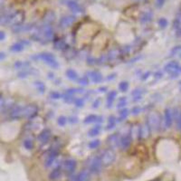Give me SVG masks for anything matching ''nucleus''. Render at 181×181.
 Here are the masks:
<instances>
[{"instance_id":"nucleus-38","label":"nucleus","mask_w":181,"mask_h":181,"mask_svg":"<svg viewBox=\"0 0 181 181\" xmlns=\"http://www.w3.org/2000/svg\"><path fill=\"white\" fill-rule=\"evenodd\" d=\"M50 96H51V98L54 99V100H59V99L61 98V94H60L58 91H52V92L50 93Z\"/></svg>"},{"instance_id":"nucleus-31","label":"nucleus","mask_w":181,"mask_h":181,"mask_svg":"<svg viewBox=\"0 0 181 181\" xmlns=\"http://www.w3.org/2000/svg\"><path fill=\"white\" fill-rule=\"evenodd\" d=\"M129 87H130V84H129V83L126 82V81L120 82V83H119V90H120V91H122V92L127 91V90H129Z\"/></svg>"},{"instance_id":"nucleus-28","label":"nucleus","mask_w":181,"mask_h":181,"mask_svg":"<svg viewBox=\"0 0 181 181\" xmlns=\"http://www.w3.org/2000/svg\"><path fill=\"white\" fill-rule=\"evenodd\" d=\"M30 66V64L29 63H25V62H22V61H17L15 63V67L17 69H26Z\"/></svg>"},{"instance_id":"nucleus-21","label":"nucleus","mask_w":181,"mask_h":181,"mask_svg":"<svg viewBox=\"0 0 181 181\" xmlns=\"http://www.w3.org/2000/svg\"><path fill=\"white\" fill-rule=\"evenodd\" d=\"M102 131V126L101 125H95L92 128H90L88 131V136L89 137H95V136L99 135L100 132Z\"/></svg>"},{"instance_id":"nucleus-46","label":"nucleus","mask_w":181,"mask_h":181,"mask_svg":"<svg viewBox=\"0 0 181 181\" xmlns=\"http://www.w3.org/2000/svg\"><path fill=\"white\" fill-rule=\"evenodd\" d=\"M4 5H5V0H0V10L3 8Z\"/></svg>"},{"instance_id":"nucleus-45","label":"nucleus","mask_w":181,"mask_h":181,"mask_svg":"<svg viewBox=\"0 0 181 181\" xmlns=\"http://www.w3.org/2000/svg\"><path fill=\"white\" fill-rule=\"evenodd\" d=\"M6 54L5 53H3V52H0V61L1 60H4L5 58H6Z\"/></svg>"},{"instance_id":"nucleus-17","label":"nucleus","mask_w":181,"mask_h":181,"mask_svg":"<svg viewBox=\"0 0 181 181\" xmlns=\"http://www.w3.org/2000/svg\"><path fill=\"white\" fill-rule=\"evenodd\" d=\"M99 121H102V116H97V115H94V114L88 115V116L83 120V122L86 123V124L94 123V122H99Z\"/></svg>"},{"instance_id":"nucleus-20","label":"nucleus","mask_w":181,"mask_h":181,"mask_svg":"<svg viewBox=\"0 0 181 181\" xmlns=\"http://www.w3.org/2000/svg\"><path fill=\"white\" fill-rule=\"evenodd\" d=\"M116 123H117V119L115 116L113 115H111L109 118H108V122H107V126H106V131H111L115 128L116 126Z\"/></svg>"},{"instance_id":"nucleus-2","label":"nucleus","mask_w":181,"mask_h":181,"mask_svg":"<svg viewBox=\"0 0 181 181\" xmlns=\"http://www.w3.org/2000/svg\"><path fill=\"white\" fill-rule=\"evenodd\" d=\"M38 58L44 61V63L50 67L57 69L59 67V63L57 62L55 56L51 53H41L38 54Z\"/></svg>"},{"instance_id":"nucleus-48","label":"nucleus","mask_w":181,"mask_h":181,"mask_svg":"<svg viewBox=\"0 0 181 181\" xmlns=\"http://www.w3.org/2000/svg\"><path fill=\"white\" fill-rule=\"evenodd\" d=\"M0 98H2V94L0 93Z\"/></svg>"},{"instance_id":"nucleus-13","label":"nucleus","mask_w":181,"mask_h":181,"mask_svg":"<svg viewBox=\"0 0 181 181\" xmlns=\"http://www.w3.org/2000/svg\"><path fill=\"white\" fill-rule=\"evenodd\" d=\"M62 171H63V169H62V167H56V168H54L51 172H50V174H49V179L52 181H55L57 180L60 177H61V175H62Z\"/></svg>"},{"instance_id":"nucleus-22","label":"nucleus","mask_w":181,"mask_h":181,"mask_svg":"<svg viewBox=\"0 0 181 181\" xmlns=\"http://www.w3.org/2000/svg\"><path fill=\"white\" fill-rule=\"evenodd\" d=\"M65 74H66V77L68 79H70L72 81H75V80L79 79L78 73L73 69H68L67 71L65 72Z\"/></svg>"},{"instance_id":"nucleus-35","label":"nucleus","mask_w":181,"mask_h":181,"mask_svg":"<svg viewBox=\"0 0 181 181\" xmlns=\"http://www.w3.org/2000/svg\"><path fill=\"white\" fill-rule=\"evenodd\" d=\"M89 80H90V79L88 78V76H83V77H81V78L78 79V83H79L81 85L86 86V85L89 84Z\"/></svg>"},{"instance_id":"nucleus-10","label":"nucleus","mask_w":181,"mask_h":181,"mask_svg":"<svg viewBox=\"0 0 181 181\" xmlns=\"http://www.w3.org/2000/svg\"><path fill=\"white\" fill-rule=\"evenodd\" d=\"M88 78L94 83H99L102 81L103 76L102 74L98 71H90L88 72Z\"/></svg>"},{"instance_id":"nucleus-33","label":"nucleus","mask_w":181,"mask_h":181,"mask_svg":"<svg viewBox=\"0 0 181 181\" xmlns=\"http://www.w3.org/2000/svg\"><path fill=\"white\" fill-rule=\"evenodd\" d=\"M24 147L26 150H31L34 148V143H33V141L31 139H24Z\"/></svg>"},{"instance_id":"nucleus-14","label":"nucleus","mask_w":181,"mask_h":181,"mask_svg":"<svg viewBox=\"0 0 181 181\" xmlns=\"http://www.w3.org/2000/svg\"><path fill=\"white\" fill-rule=\"evenodd\" d=\"M119 140H120V137L118 133H114L108 138V144L111 147V149H115L116 147L119 146Z\"/></svg>"},{"instance_id":"nucleus-37","label":"nucleus","mask_w":181,"mask_h":181,"mask_svg":"<svg viewBox=\"0 0 181 181\" xmlns=\"http://www.w3.org/2000/svg\"><path fill=\"white\" fill-rule=\"evenodd\" d=\"M66 122H67V119H66V117L65 116H60L59 118H58V120H57V123H58V125L59 126H65V124H66Z\"/></svg>"},{"instance_id":"nucleus-1","label":"nucleus","mask_w":181,"mask_h":181,"mask_svg":"<svg viewBox=\"0 0 181 181\" xmlns=\"http://www.w3.org/2000/svg\"><path fill=\"white\" fill-rule=\"evenodd\" d=\"M102 166L103 165L102 163V160L98 156H93L87 161L88 170L90 171V174H99L102 171Z\"/></svg>"},{"instance_id":"nucleus-5","label":"nucleus","mask_w":181,"mask_h":181,"mask_svg":"<svg viewBox=\"0 0 181 181\" xmlns=\"http://www.w3.org/2000/svg\"><path fill=\"white\" fill-rule=\"evenodd\" d=\"M76 166H77V163H76V161L74 159L68 158V159L64 161V163L62 165V169L66 175L71 176L74 172V170L76 168Z\"/></svg>"},{"instance_id":"nucleus-15","label":"nucleus","mask_w":181,"mask_h":181,"mask_svg":"<svg viewBox=\"0 0 181 181\" xmlns=\"http://www.w3.org/2000/svg\"><path fill=\"white\" fill-rule=\"evenodd\" d=\"M117 96V91L116 90H111L108 92L107 94V98H106V106L107 108H112L114 102V100Z\"/></svg>"},{"instance_id":"nucleus-40","label":"nucleus","mask_w":181,"mask_h":181,"mask_svg":"<svg viewBox=\"0 0 181 181\" xmlns=\"http://www.w3.org/2000/svg\"><path fill=\"white\" fill-rule=\"evenodd\" d=\"M166 122H167L168 125H169L170 122H171V117H170V114L168 111L166 112Z\"/></svg>"},{"instance_id":"nucleus-26","label":"nucleus","mask_w":181,"mask_h":181,"mask_svg":"<svg viewBox=\"0 0 181 181\" xmlns=\"http://www.w3.org/2000/svg\"><path fill=\"white\" fill-rule=\"evenodd\" d=\"M34 84H35V88L37 89V90L40 92V93H44L45 90V83H43V82H40V81H36V82H35L34 83Z\"/></svg>"},{"instance_id":"nucleus-12","label":"nucleus","mask_w":181,"mask_h":181,"mask_svg":"<svg viewBox=\"0 0 181 181\" xmlns=\"http://www.w3.org/2000/svg\"><path fill=\"white\" fill-rule=\"evenodd\" d=\"M50 137H51V131H50V130L45 129V130H43L40 132V134L37 137V139H38V141L41 144H45L50 139Z\"/></svg>"},{"instance_id":"nucleus-42","label":"nucleus","mask_w":181,"mask_h":181,"mask_svg":"<svg viewBox=\"0 0 181 181\" xmlns=\"http://www.w3.org/2000/svg\"><path fill=\"white\" fill-rule=\"evenodd\" d=\"M69 120L72 123H75V122H78V118L77 117H74V116H72V117L69 118Z\"/></svg>"},{"instance_id":"nucleus-30","label":"nucleus","mask_w":181,"mask_h":181,"mask_svg":"<svg viewBox=\"0 0 181 181\" xmlns=\"http://www.w3.org/2000/svg\"><path fill=\"white\" fill-rule=\"evenodd\" d=\"M54 17H55V16H54V14L53 12L47 13L46 16L45 17V24H51V23L54 22Z\"/></svg>"},{"instance_id":"nucleus-47","label":"nucleus","mask_w":181,"mask_h":181,"mask_svg":"<svg viewBox=\"0 0 181 181\" xmlns=\"http://www.w3.org/2000/svg\"><path fill=\"white\" fill-rule=\"evenodd\" d=\"M110 76H111V77H108V80H111V79H114V78H115V76H116V73H113V74H111V75H110Z\"/></svg>"},{"instance_id":"nucleus-3","label":"nucleus","mask_w":181,"mask_h":181,"mask_svg":"<svg viewBox=\"0 0 181 181\" xmlns=\"http://www.w3.org/2000/svg\"><path fill=\"white\" fill-rule=\"evenodd\" d=\"M101 160H102V163L103 166H110L112 165L113 162L115 161L116 159V153L115 151L113 150V149H109V150H105L102 154L101 156H99Z\"/></svg>"},{"instance_id":"nucleus-41","label":"nucleus","mask_w":181,"mask_h":181,"mask_svg":"<svg viewBox=\"0 0 181 181\" xmlns=\"http://www.w3.org/2000/svg\"><path fill=\"white\" fill-rule=\"evenodd\" d=\"M139 112H140V108H139V107H138V106H136V107H134V108L131 110V113H132V114H134V115L139 114Z\"/></svg>"},{"instance_id":"nucleus-8","label":"nucleus","mask_w":181,"mask_h":181,"mask_svg":"<svg viewBox=\"0 0 181 181\" xmlns=\"http://www.w3.org/2000/svg\"><path fill=\"white\" fill-rule=\"evenodd\" d=\"M131 140H132V138L131 137L130 134H124L121 137H120L119 146L121 148V150H126L130 148V146L131 144Z\"/></svg>"},{"instance_id":"nucleus-23","label":"nucleus","mask_w":181,"mask_h":181,"mask_svg":"<svg viewBox=\"0 0 181 181\" xmlns=\"http://www.w3.org/2000/svg\"><path fill=\"white\" fill-rule=\"evenodd\" d=\"M68 6H69V8H70L72 11H73V12H77V13L83 12L82 7H81L77 3H75V2H73V1L68 2Z\"/></svg>"},{"instance_id":"nucleus-34","label":"nucleus","mask_w":181,"mask_h":181,"mask_svg":"<svg viewBox=\"0 0 181 181\" xmlns=\"http://www.w3.org/2000/svg\"><path fill=\"white\" fill-rule=\"evenodd\" d=\"M100 144H101L100 139H93V140L90 141V143H89V145H88V146H89V149L93 150V149L98 148V147L100 146Z\"/></svg>"},{"instance_id":"nucleus-16","label":"nucleus","mask_w":181,"mask_h":181,"mask_svg":"<svg viewBox=\"0 0 181 181\" xmlns=\"http://www.w3.org/2000/svg\"><path fill=\"white\" fill-rule=\"evenodd\" d=\"M75 18L73 17H63L61 20H60V23H59V25L62 27V28H66V27H69L72 23L74 22Z\"/></svg>"},{"instance_id":"nucleus-19","label":"nucleus","mask_w":181,"mask_h":181,"mask_svg":"<svg viewBox=\"0 0 181 181\" xmlns=\"http://www.w3.org/2000/svg\"><path fill=\"white\" fill-rule=\"evenodd\" d=\"M120 56V51L119 49H113V50H111L107 55L108 57V60L113 62V61H115L117 60L119 57Z\"/></svg>"},{"instance_id":"nucleus-29","label":"nucleus","mask_w":181,"mask_h":181,"mask_svg":"<svg viewBox=\"0 0 181 181\" xmlns=\"http://www.w3.org/2000/svg\"><path fill=\"white\" fill-rule=\"evenodd\" d=\"M131 137L132 139H135L138 136L139 137V127L138 125H133L131 130Z\"/></svg>"},{"instance_id":"nucleus-32","label":"nucleus","mask_w":181,"mask_h":181,"mask_svg":"<svg viewBox=\"0 0 181 181\" xmlns=\"http://www.w3.org/2000/svg\"><path fill=\"white\" fill-rule=\"evenodd\" d=\"M127 99H126V97H121L120 100H119V102H118V104H117V107L120 109H122V108H124L126 105H127Z\"/></svg>"},{"instance_id":"nucleus-39","label":"nucleus","mask_w":181,"mask_h":181,"mask_svg":"<svg viewBox=\"0 0 181 181\" xmlns=\"http://www.w3.org/2000/svg\"><path fill=\"white\" fill-rule=\"evenodd\" d=\"M100 103H101V99H100V98L96 99V100L94 101L93 104H92V108H93V109H96V108H98V107L100 106Z\"/></svg>"},{"instance_id":"nucleus-9","label":"nucleus","mask_w":181,"mask_h":181,"mask_svg":"<svg viewBox=\"0 0 181 181\" xmlns=\"http://www.w3.org/2000/svg\"><path fill=\"white\" fill-rule=\"evenodd\" d=\"M57 156H58V150H51L49 151V153H48L47 157L45 158V168H49V167H51V166L54 164V160L56 159Z\"/></svg>"},{"instance_id":"nucleus-43","label":"nucleus","mask_w":181,"mask_h":181,"mask_svg":"<svg viewBox=\"0 0 181 181\" xmlns=\"http://www.w3.org/2000/svg\"><path fill=\"white\" fill-rule=\"evenodd\" d=\"M68 181H78V177H77V175H71V177L69 178Z\"/></svg>"},{"instance_id":"nucleus-4","label":"nucleus","mask_w":181,"mask_h":181,"mask_svg":"<svg viewBox=\"0 0 181 181\" xmlns=\"http://www.w3.org/2000/svg\"><path fill=\"white\" fill-rule=\"evenodd\" d=\"M24 21V13L23 11H17L10 15L7 24L15 27L21 25Z\"/></svg>"},{"instance_id":"nucleus-36","label":"nucleus","mask_w":181,"mask_h":181,"mask_svg":"<svg viewBox=\"0 0 181 181\" xmlns=\"http://www.w3.org/2000/svg\"><path fill=\"white\" fill-rule=\"evenodd\" d=\"M74 104L77 108H82L84 105V101L83 98H77L74 100Z\"/></svg>"},{"instance_id":"nucleus-24","label":"nucleus","mask_w":181,"mask_h":181,"mask_svg":"<svg viewBox=\"0 0 181 181\" xmlns=\"http://www.w3.org/2000/svg\"><path fill=\"white\" fill-rule=\"evenodd\" d=\"M24 49V46L20 42H18V43H16V44L12 45L11 46H10V48H9V50H10L11 52H14V53H19V52H22Z\"/></svg>"},{"instance_id":"nucleus-7","label":"nucleus","mask_w":181,"mask_h":181,"mask_svg":"<svg viewBox=\"0 0 181 181\" xmlns=\"http://www.w3.org/2000/svg\"><path fill=\"white\" fill-rule=\"evenodd\" d=\"M38 113V107L35 104H28L23 107V118H34Z\"/></svg>"},{"instance_id":"nucleus-44","label":"nucleus","mask_w":181,"mask_h":181,"mask_svg":"<svg viewBox=\"0 0 181 181\" xmlns=\"http://www.w3.org/2000/svg\"><path fill=\"white\" fill-rule=\"evenodd\" d=\"M6 38V34L3 31H0V41H3Z\"/></svg>"},{"instance_id":"nucleus-27","label":"nucleus","mask_w":181,"mask_h":181,"mask_svg":"<svg viewBox=\"0 0 181 181\" xmlns=\"http://www.w3.org/2000/svg\"><path fill=\"white\" fill-rule=\"evenodd\" d=\"M128 115H129V111L127 109H122L120 112V115H119V118L117 119V121H123L124 120H126Z\"/></svg>"},{"instance_id":"nucleus-6","label":"nucleus","mask_w":181,"mask_h":181,"mask_svg":"<svg viewBox=\"0 0 181 181\" xmlns=\"http://www.w3.org/2000/svg\"><path fill=\"white\" fill-rule=\"evenodd\" d=\"M39 32H40L41 39H45V41H50L53 39L54 30H53V27L51 26V24H44L42 26V28L39 30Z\"/></svg>"},{"instance_id":"nucleus-25","label":"nucleus","mask_w":181,"mask_h":181,"mask_svg":"<svg viewBox=\"0 0 181 181\" xmlns=\"http://www.w3.org/2000/svg\"><path fill=\"white\" fill-rule=\"evenodd\" d=\"M65 47H67V45L63 40H56L54 42V48L57 50H65Z\"/></svg>"},{"instance_id":"nucleus-18","label":"nucleus","mask_w":181,"mask_h":181,"mask_svg":"<svg viewBox=\"0 0 181 181\" xmlns=\"http://www.w3.org/2000/svg\"><path fill=\"white\" fill-rule=\"evenodd\" d=\"M78 181H90V173L88 169H83L79 172L77 175Z\"/></svg>"},{"instance_id":"nucleus-11","label":"nucleus","mask_w":181,"mask_h":181,"mask_svg":"<svg viewBox=\"0 0 181 181\" xmlns=\"http://www.w3.org/2000/svg\"><path fill=\"white\" fill-rule=\"evenodd\" d=\"M159 123V119H158V114L152 113L149 115V127L151 129H157Z\"/></svg>"}]
</instances>
